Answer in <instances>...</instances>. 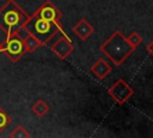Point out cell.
Here are the masks:
<instances>
[{
    "label": "cell",
    "instance_id": "3957f363",
    "mask_svg": "<svg viewBox=\"0 0 153 138\" xmlns=\"http://www.w3.org/2000/svg\"><path fill=\"white\" fill-rule=\"evenodd\" d=\"M25 28L39 40V42L42 43V47L45 46L57 32L65 34L61 24H56V23L45 20V19L36 16L35 13L29 17V20H27Z\"/></svg>",
    "mask_w": 153,
    "mask_h": 138
},
{
    "label": "cell",
    "instance_id": "7a4b0ae2",
    "mask_svg": "<svg viewBox=\"0 0 153 138\" xmlns=\"http://www.w3.org/2000/svg\"><path fill=\"white\" fill-rule=\"evenodd\" d=\"M29 14L14 0H6L0 7V29L5 34L18 32L29 20Z\"/></svg>",
    "mask_w": 153,
    "mask_h": 138
},
{
    "label": "cell",
    "instance_id": "7c38bea8",
    "mask_svg": "<svg viewBox=\"0 0 153 138\" xmlns=\"http://www.w3.org/2000/svg\"><path fill=\"white\" fill-rule=\"evenodd\" d=\"M12 118L7 114V112H5L1 107H0V133L12 124Z\"/></svg>",
    "mask_w": 153,
    "mask_h": 138
},
{
    "label": "cell",
    "instance_id": "52a82bcc",
    "mask_svg": "<svg viewBox=\"0 0 153 138\" xmlns=\"http://www.w3.org/2000/svg\"><path fill=\"white\" fill-rule=\"evenodd\" d=\"M33 13L36 16L45 19V20H49V22H53V23H56V24H61L60 19L62 17V13L57 10V7L51 1L43 2Z\"/></svg>",
    "mask_w": 153,
    "mask_h": 138
},
{
    "label": "cell",
    "instance_id": "6da1fadb",
    "mask_svg": "<svg viewBox=\"0 0 153 138\" xmlns=\"http://www.w3.org/2000/svg\"><path fill=\"white\" fill-rule=\"evenodd\" d=\"M99 49L115 66L118 67L134 53L136 48L129 43L128 38L120 30H115L100 44Z\"/></svg>",
    "mask_w": 153,
    "mask_h": 138
},
{
    "label": "cell",
    "instance_id": "5b68a950",
    "mask_svg": "<svg viewBox=\"0 0 153 138\" xmlns=\"http://www.w3.org/2000/svg\"><path fill=\"white\" fill-rule=\"evenodd\" d=\"M134 89L122 78H118L109 89L108 94L109 96L120 106L124 104L133 95H134Z\"/></svg>",
    "mask_w": 153,
    "mask_h": 138
},
{
    "label": "cell",
    "instance_id": "277c9868",
    "mask_svg": "<svg viewBox=\"0 0 153 138\" xmlns=\"http://www.w3.org/2000/svg\"><path fill=\"white\" fill-rule=\"evenodd\" d=\"M0 53H4L12 62H17L24 54V41L18 32L6 34L5 40L0 43Z\"/></svg>",
    "mask_w": 153,
    "mask_h": 138
},
{
    "label": "cell",
    "instance_id": "ba28073f",
    "mask_svg": "<svg viewBox=\"0 0 153 138\" xmlns=\"http://www.w3.org/2000/svg\"><path fill=\"white\" fill-rule=\"evenodd\" d=\"M91 73L99 80H104L111 72H112V67L109 65V62L103 59V58H99L90 68Z\"/></svg>",
    "mask_w": 153,
    "mask_h": 138
},
{
    "label": "cell",
    "instance_id": "4fadbf2b",
    "mask_svg": "<svg viewBox=\"0 0 153 138\" xmlns=\"http://www.w3.org/2000/svg\"><path fill=\"white\" fill-rule=\"evenodd\" d=\"M127 38H128L129 43H130L134 48H137V47L141 44V42H142V37H141V35H140L137 31L130 32V35H129Z\"/></svg>",
    "mask_w": 153,
    "mask_h": 138
},
{
    "label": "cell",
    "instance_id": "8fae6325",
    "mask_svg": "<svg viewBox=\"0 0 153 138\" xmlns=\"http://www.w3.org/2000/svg\"><path fill=\"white\" fill-rule=\"evenodd\" d=\"M8 137L10 138H30V133L27 132V130L24 126L18 125L13 131H11Z\"/></svg>",
    "mask_w": 153,
    "mask_h": 138
},
{
    "label": "cell",
    "instance_id": "30bf717a",
    "mask_svg": "<svg viewBox=\"0 0 153 138\" xmlns=\"http://www.w3.org/2000/svg\"><path fill=\"white\" fill-rule=\"evenodd\" d=\"M31 110L35 115H37L38 118H43L44 115H47L50 110V106L44 101V100H37L33 102V104L31 106Z\"/></svg>",
    "mask_w": 153,
    "mask_h": 138
},
{
    "label": "cell",
    "instance_id": "5bb4252c",
    "mask_svg": "<svg viewBox=\"0 0 153 138\" xmlns=\"http://www.w3.org/2000/svg\"><path fill=\"white\" fill-rule=\"evenodd\" d=\"M146 50H147V53L153 58V40L147 44V47H146Z\"/></svg>",
    "mask_w": 153,
    "mask_h": 138
},
{
    "label": "cell",
    "instance_id": "8992f818",
    "mask_svg": "<svg viewBox=\"0 0 153 138\" xmlns=\"http://www.w3.org/2000/svg\"><path fill=\"white\" fill-rule=\"evenodd\" d=\"M51 50L53 53L61 60H65L71 53H73L74 50V44L71 41V38L66 35L62 34L61 37H59L53 44H51Z\"/></svg>",
    "mask_w": 153,
    "mask_h": 138
},
{
    "label": "cell",
    "instance_id": "9c48e42d",
    "mask_svg": "<svg viewBox=\"0 0 153 138\" xmlns=\"http://www.w3.org/2000/svg\"><path fill=\"white\" fill-rule=\"evenodd\" d=\"M73 34H75L81 41L87 40L94 31V28L92 26V24H90V22L85 18H81L80 20H78L73 28H72Z\"/></svg>",
    "mask_w": 153,
    "mask_h": 138
}]
</instances>
